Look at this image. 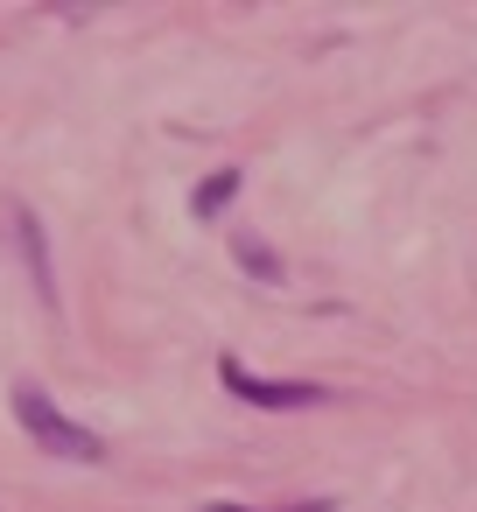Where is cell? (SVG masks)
I'll return each mask as SVG.
<instances>
[{
	"instance_id": "obj_1",
	"label": "cell",
	"mask_w": 477,
	"mask_h": 512,
	"mask_svg": "<svg viewBox=\"0 0 477 512\" xmlns=\"http://www.w3.org/2000/svg\"><path fill=\"white\" fill-rule=\"evenodd\" d=\"M15 421H22V428H29V442H36V449H50V456H71V463H99V456H106V442H99L85 421H71V414H64L36 379H22V386H15Z\"/></svg>"
},
{
	"instance_id": "obj_3",
	"label": "cell",
	"mask_w": 477,
	"mask_h": 512,
	"mask_svg": "<svg viewBox=\"0 0 477 512\" xmlns=\"http://www.w3.org/2000/svg\"><path fill=\"white\" fill-rule=\"evenodd\" d=\"M15 246H22V267H29L36 295L57 309V267H50V239H43V218L36 211H15Z\"/></svg>"
},
{
	"instance_id": "obj_5",
	"label": "cell",
	"mask_w": 477,
	"mask_h": 512,
	"mask_svg": "<svg viewBox=\"0 0 477 512\" xmlns=\"http://www.w3.org/2000/svg\"><path fill=\"white\" fill-rule=\"evenodd\" d=\"M232 253H239V267H246V274H260V281H281V260H274L260 239H246V232H239V239H232Z\"/></svg>"
},
{
	"instance_id": "obj_2",
	"label": "cell",
	"mask_w": 477,
	"mask_h": 512,
	"mask_svg": "<svg viewBox=\"0 0 477 512\" xmlns=\"http://www.w3.org/2000/svg\"><path fill=\"white\" fill-rule=\"evenodd\" d=\"M218 379H225V393H239L246 407H267V414H295V407H323V400H330V393L309 386V379H260V372H246L239 358H218Z\"/></svg>"
},
{
	"instance_id": "obj_6",
	"label": "cell",
	"mask_w": 477,
	"mask_h": 512,
	"mask_svg": "<svg viewBox=\"0 0 477 512\" xmlns=\"http://www.w3.org/2000/svg\"><path fill=\"white\" fill-rule=\"evenodd\" d=\"M204 512H330V498H302V505H204Z\"/></svg>"
},
{
	"instance_id": "obj_4",
	"label": "cell",
	"mask_w": 477,
	"mask_h": 512,
	"mask_svg": "<svg viewBox=\"0 0 477 512\" xmlns=\"http://www.w3.org/2000/svg\"><path fill=\"white\" fill-rule=\"evenodd\" d=\"M239 183H246V176H239V169H211V176H204V183H197V197H190V211H197V218H204V225H211V218H218V211H225V204H232V197H239Z\"/></svg>"
}]
</instances>
